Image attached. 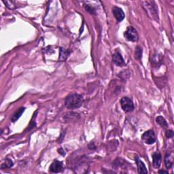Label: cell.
I'll list each match as a JSON object with an SVG mask.
<instances>
[{
	"label": "cell",
	"instance_id": "cell-1",
	"mask_svg": "<svg viewBox=\"0 0 174 174\" xmlns=\"http://www.w3.org/2000/svg\"><path fill=\"white\" fill-rule=\"evenodd\" d=\"M83 98L79 94L73 93L66 97L65 100V106L68 109H77L82 106Z\"/></svg>",
	"mask_w": 174,
	"mask_h": 174
},
{
	"label": "cell",
	"instance_id": "cell-2",
	"mask_svg": "<svg viewBox=\"0 0 174 174\" xmlns=\"http://www.w3.org/2000/svg\"><path fill=\"white\" fill-rule=\"evenodd\" d=\"M142 7L146 11L147 14L151 19L158 20V14L157 5L153 1H144L141 2Z\"/></svg>",
	"mask_w": 174,
	"mask_h": 174
},
{
	"label": "cell",
	"instance_id": "cell-3",
	"mask_svg": "<svg viewBox=\"0 0 174 174\" xmlns=\"http://www.w3.org/2000/svg\"><path fill=\"white\" fill-rule=\"evenodd\" d=\"M124 36L128 41L135 42L139 39V35L136 30L132 26H129L124 33Z\"/></svg>",
	"mask_w": 174,
	"mask_h": 174
},
{
	"label": "cell",
	"instance_id": "cell-4",
	"mask_svg": "<svg viewBox=\"0 0 174 174\" xmlns=\"http://www.w3.org/2000/svg\"><path fill=\"white\" fill-rule=\"evenodd\" d=\"M121 105L122 110L125 112H130L134 110L133 101L127 97H122L121 100Z\"/></svg>",
	"mask_w": 174,
	"mask_h": 174
},
{
	"label": "cell",
	"instance_id": "cell-5",
	"mask_svg": "<svg viewBox=\"0 0 174 174\" xmlns=\"http://www.w3.org/2000/svg\"><path fill=\"white\" fill-rule=\"evenodd\" d=\"M141 140L145 144L150 145L155 142L157 137L153 130H148L141 135Z\"/></svg>",
	"mask_w": 174,
	"mask_h": 174
},
{
	"label": "cell",
	"instance_id": "cell-6",
	"mask_svg": "<svg viewBox=\"0 0 174 174\" xmlns=\"http://www.w3.org/2000/svg\"><path fill=\"white\" fill-rule=\"evenodd\" d=\"M162 161V156L160 152H155L152 154V165L155 169H158Z\"/></svg>",
	"mask_w": 174,
	"mask_h": 174
},
{
	"label": "cell",
	"instance_id": "cell-7",
	"mask_svg": "<svg viewBox=\"0 0 174 174\" xmlns=\"http://www.w3.org/2000/svg\"><path fill=\"white\" fill-rule=\"evenodd\" d=\"M112 12H113L114 16L116 18V19L117 20V21L121 22L122 21L124 20L125 15L124 12H123V10L121 8H120L117 6H114V8H112Z\"/></svg>",
	"mask_w": 174,
	"mask_h": 174
},
{
	"label": "cell",
	"instance_id": "cell-8",
	"mask_svg": "<svg viewBox=\"0 0 174 174\" xmlns=\"http://www.w3.org/2000/svg\"><path fill=\"white\" fill-rule=\"evenodd\" d=\"M112 60H113L114 63L118 65V66H124L125 65L124 59H123L121 54L118 51L114 53L113 56H112Z\"/></svg>",
	"mask_w": 174,
	"mask_h": 174
},
{
	"label": "cell",
	"instance_id": "cell-9",
	"mask_svg": "<svg viewBox=\"0 0 174 174\" xmlns=\"http://www.w3.org/2000/svg\"><path fill=\"white\" fill-rule=\"evenodd\" d=\"M63 170V163L59 161H54L50 167V171L52 173H59Z\"/></svg>",
	"mask_w": 174,
	"mask_h": 174
},
{
	"label": "cell",
	"instance_id": "cell-10",
	"mask_svg": "<svg viewBox=\"0 0 174 174\" xmlns=\"http://www.w3.org/2000/svg\"><path fill=\"white\" fill-rule=\"evenodd\" d=\"M135 161L139 173H148L147 169L144 163L141 161L138 157H135Z\"/></svg>",
	"mask_w": 174,
	"mask_h": 174
},
{
	"label": "cell",
	"instance_id": "cell-11",
	"mask_svg": "<svg viewBox=\"0 0 174 174\" xmlns=\"http://www.w3.org/2000/svg\"><path fill=\"white\" fill-rule=\"evenodd\" d=\"M173 163V155L171 152H167L165 157V165L167 169H170Z\"/></svg>",
	"mask_w": 174,
	"mask_h": 174
},
{
	"label": "cell",
	"instance_id": "cell-12",
	"mask_svg": "<svg viewBox=\"0 0 174 174\" xmlns=\"http://www.w3.org/2000/svg\"><path fill=\"white\" fill-rule=\"evenodd\" d=\"M69 54H70V52H69L67 50L63 48H60L59 58V61H66V59H67V57L69 56Z\"/></svg>",
	"mask_w": 174,
	"mask_h": 174
},
{
	"label": "cell",
	"instance_id": "cell-13",
	"mask_svg": "<svg viewBox=\"0 0 174 174\" xmlns=\"http://www.w3.org/2000/svg\"><path fill=\"white\" fill-rule=\"evenodd\" d=\"M25 110V108H19V110H18V111L16 112H15V113H14V114L12 116V118H11V120H12V121L13 122H16V121H18V119H19L21 117L22 114H23Z\"/></svg>",
	"mask_w": 174,
	"mask_h": 174
},
{
	"label": "cell",
	"instance_id": "cell-14",
	"mask_svg": "<svg viewBox=\"0 0 174 174\" xmlns=\"http://www.w3.org/2000/svg\"><path fill=\"white\" fill-rule=\"evenodd\" d=\"M156 122L163 129H166L168 126V124L166 120L165 119V118L161 117V116H159V117L156 118Z\"/></svg>",
	"mask_w": 174,
	"mask_h": 174
},
{
	"label": "cell",
	"instance_id": "cell-15",
	"mask_svg": "<svg viewBox=\"0 0 174 174\" xmlns=\"http://www.w3.org/2000/svg\"><path fill=\"white\" fill-rule=\"evenodd\" d=\"M13 166V162L12 160H10L9 158H7L6 160V162L3 163L2 165V168H10L11 167Z\"/></svg>",
	"mask_w": 174,
	"mask_h": 174
},
{
	"label": "cell",
	"instance_id": "cell-16",
	"mask_svg": "<svg viewBox=\"0 0 174 174\" xmlns=\"http://www.w3.org/2000/svg\"><path fill=\"white\" fill-rule=\"evenodd\" d=\"M135 58L137 59L140 60L141 58V55H142V49H141L140 46H137L135 50Z\"/></svg>",
	"mask_w": 174,
	"mask_h": 174
},
{
	"label": "cell",
	"instance_id": "cell-17",
	"mask_svg": "<svg viewBox=\"0 0 174 174\" xmlns=\"http://www.w3.org/2000/svg\"><path fill=\"white\" fill-rule=\"evenodd\" d=\"M152 61H153L154 64L157 65V64H158L159 61H160V62H161L162 61V57L158 55H154L153 59H152Z\"/></svg>",
	"mask_w": 174,
	"mask_h": 174
},
{
	"label": "cell",
	"instance_id": "cell-18",
	"mask_svg": "<svg viewBox=\"0 0 174 174\" xmlns=\"http://www.w3.org/2000/svg\"><path fill=\"white\" fill-rule=\"evenodd\" d=\"M173 131L172 130H167L165 132V136L167 137V138H172L173 136Z\"/></svg>",
	"mask_w": 174,
	"mask_h": 174
},
{
	"label": "cell",
	"instance_id": "cell-19",
	"mask_svg": "<svg viewBox=\"0 0 174 174\" xmlns=\"http://www.w3.org/2000/svg\"><path fill=\"white\" fill-rule=\"evenodd\" d=\"M85 8L86 10L88 11L89 12H90V14H95V10L93 8H92V7H90L89 6H85Z\"/></svg>",
	"mask_w": 174,
	"mask_h": 174
},
{
	"label": "cell",
	"instance_id": "cell-20",
	"mask_svg": "<svg viewBox=\"0 0 174 174\" xmlns=\"http://www.w3.org/2000/svg\"><path fill=\"white\" fill-rule=\"evenodd\" d=\"M58 151H59V153L61 154H62L63 156L65 154V152H64V150L62 149V148H60V149L58 150Z\"/></svg>",
	"mask_w": 174,
	"mask_h": 174
},
{
	"label": "cell",
	"instance_id": "cell-21",
	"mask_svg": "<svg viewBox=\"0 0 174 174\" xmlns=\"http://www.w3.org/2000/svg\"><path fill=\"white\" fill-rule=\"evenodd\" d=\"M158 173H167V174H168V172L165 171V170H161V171L158 172Z\"/></svg>",
	"mask_w": 174,
	"mask_h": 174
}]
</instances>
